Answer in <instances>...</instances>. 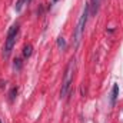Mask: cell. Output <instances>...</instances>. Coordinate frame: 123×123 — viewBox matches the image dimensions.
<instances>
[{
	"mask_svg": "<svg viewBox=\"0 0 123 123\" xmlns=\"http://www.w3.org/2000/svg\"><path fill=\"white\" fill-rule=\"evenodd\" d=\"M117 94H119V85H113L112 96H110V102H112V105H115V102H116V99H117Z\"/></svg>",
	"mask_w": 123,
	"mask_h": 123,
	"instance_id": "277c9868",
	"label": "cell"
},
{
	"mask_svg": "<svg viewBox=\"0 0 123 123\" xmlns=\"http://www.w3.org/2000/svg\"><path fill=\"white\" fill-rule=\"evenodd\" d=\"M87 13H89V4H86V6H85V12H83V14L80 16L79 23H77V26H76V30H74V34H73V39H74V46H76V47L79 46L80 39H82V34H83V30H85L86 22H87Z\"/></svg>",
	"mask_w": 123,
	"mask_h": 123,
	"instance_id": "7a4b0ae2",
	"label": "cell"
},
{
	"mask_svg": "<svg viewBox=\"0 0 123 123\" xmlns=\"http://www.w3.org/2000/svg\"><path fill=\"white\" fill-rule=\"evenodd\" d=\"M14 42H16V36H7L6 39V43H4V47H3V57L7 59L12 53V49L14 46Z\"/></svg>",
	"mask_w": 123,
	"mask_h": 123,
	"instance_id": "3957f363",
	"label": "cell"
},
{
	"mask_svg": "<svg viewBox=\"0 0 123 123\" xmlns=\"http://www.w3.org/2000/svg\"><path fill=\"white\" fill-rule=\"evenodd\" d=\"M57 44H59L60 47H64V46H66V42H64L63 37H59V39H57Z\"/></svg>",
	"mask_w": 123,
	"mask_h": 123,
	"instance_id": "30bf717a",
	"label": "cell"
},
{
	"mask_svg": "<svg viewBox=\"0 0 123 123\" xmlns=\"http://www.w3.org/2000/svg\"><path fill=\"white\" fill-rule=\"evenodd\" d=\"M19 29H20V26H19V25H13V26L9 29V33H7V36H17V33H19Z\"/></svg>",
	"mask_w": 123,
	"mask_h": 123,
	"instance_id": "8992f818",
	"label": "cell"
},
{
	"mask_svg": "<svg viewBox=\"0 0 123 123\" xmlns=\"http://www.w3.org/2000/svg\"><path fill=\"white\" fill-rule=\"evenodd\" d=\"M73 69H74V60L70 59L69 64L64 70V76H63V83H62V90H60V97H64L69 90H70V85L73 82Z\"/></svg>",
	"mask_w": 123,
	"mask_h": 123,
	"instance_id": "6da1fadb",
	"label": "cell"
},
{
	"mask_svg": "<svg viewBox=\"0 0 123 123\" xmlns=\"http://www.w3.org/2000/svg\"><path fill=\"white\" fill-rule=\"evenodd\" d=\"M17 92H19V89H17V87H12V89H10V92H9V100H10V102H13V100L16 99Z\"/></svg>",
	"mask_w": 123,
	"mask_h": 123,
	"instance_id": "52a82bcc",
	"label": "cell"
},
{
	"mask_svg": "<svg viewBox=\"0 0 123 123\" xmlns=\"http://www.w3.org/2000/svg\"><path fill=\"white\" fill-rule=\"evenodd\" d=\"M23 3H25V0H19L17 3H16V12H22V7H23Z\"/></svg>",
	"mask_w": 123,
	"mask_h": 123,
	"instance_id": "9c48e42d",
	"label": "cell"
},
{
	"mask_svg": "<svg viewBox=\"0 0 123 123\" xmlns=\"http://www.w3.org/2000/svg\"><path fill=\"white\" fill-rule=\"evenodd\" d=\"M0 123H1V120H0Z\"/></svg>",
	"mask_w": 123,
	"mask_h": 123,
	"instance_id": "4fadbf2b",
	"label": "cell"
},
{
	"mask_svg": "<svg viewBox=\"0 0 123 123\" xmlns=\"http://www.w3.org/2000/svg\"><path fill=\"white\" fill-rule=\"evenodd\" d=\"M31 0H25V3H30Z\"/></svg>",
	"mask_w": 123,
	"mask_h": 123,
	"instance_id": "8fae6325",
	"label": "cell"
},
{
	"mask_svg": "<svg viewBox=\"0 0 123 123\" xmlns=\"http://www.w3.org/2000/svg\"><path fill=\"white\" fill-rule=\"evenodd\" d=\"M22 66H23V63H22V59H14V62H13V67L16 69V70H20L22 69Z\"/></svg>",
	"mask_w": 123,
	"mask_h": 123,
	"instance_id": "ba28073f",
	"label": "cell"
},
{
	"mask_svg": "<svg viewBox=\"0 0 123 123\" xmlns=\"http://www.w3.org/2000/svg\"><path fill=\"white\" fill-rule=\"evenodd\" d=\"M31 53H33V46H31V44H26V46L23 47V56H25V57H30Z\"/></svg>",
	"mask_w": 123,
	"mask_h": 123,
	"instance_id": "5b68a950",
	"label": "cell"
},
{
	"mask_svg": "<svg viewBox=\"0 0 123 123\" xmlns=\"http://www.w3.org/2000/svg\"><path fill=\"white\" fill-rule=\"evenodd\" d=\"M53 1H59V0H53Z\"/></svg>",
	"mask_w": 123,
	"mask_h": 123,
	"instance_id": "7c38bea8",
	"label": "cell"
}]
</instances>
